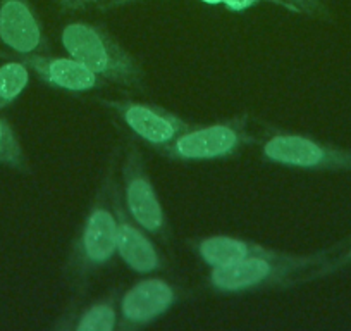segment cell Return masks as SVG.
<instances>
[{
    "label": "cell",
    "mask_w": 351,
    "mask_h": 331,
    "mask_svg": "<svg viewBox=\"0 0 351 331\" xmlns=\"http://www.w3.org/2000/svg\"><path fill=\"white\" fill-rule=\"evenodd\" d=\"M60 42L74 57L95 74L124 89L143 90V67L136 57L102 25L76 21L62 28Z\"/></svg>",
    "instance_id": "3"
},
{
    "label": "cell",
    "mask_w": 351,
    "mask_h": 331,
    "mask_svg": "<svg viewBox=\"0 0 351 331\" xmlns=\"http://www.w3.org/2000/svg\"><path fill=\"white\" fill-rule=\"evenodd\" d=\"M260 154L265 162L305 171H351V148L326 144L310 135L263 123Z\"/></svg>",
    "instance_id": "5"
},
{
    "label": "cell",
    "mask_w": 351,
    "mask_h": 331,
    "mask_svg": "<svg viewBox=\"0 0 351 331\" xmlns=\"http://www.w3.org/2000/svg\"><path fill=\"white\" fill-rule=\"evenodd\" d=\"M106 2L107 0H59V9L62 12H73L86 9L90 8V5L106 4Z\"/></svg>",
    "instance_id": "18"
},
{
    "label": "cell",
    "mask_w": 351,
    "mask_h": 331,
    "mask_svg": "<svg viewBox=\"0 0 351 331\" xmlns=\"http://www.w3.org/2000/svg\"><path fill=\"white\" fill-rule=\"evenodd\" d=\"M121 152L123 147L116 145L107 157L92 204L74 235L64 262L62 276L74 293L73 300H80L86 293L92 276L106 268L116 255L117 221L112 207V188L119 171Z\"/></svg>",
    "instance_id": "1"
},
{
    "label": "cell",
    "mask_w": 351,
    "mask_h": 331,
    "mask_svg": "<svg viewBox=\"0 0 351 331\" xmlns=\"http://www.w3.org/2000/svg\"><path fill=\"white\" fill-rule=\"evenodd\" d=\"M112 207L116 212L117 236H116V254L121 261L133 273L138 275H154L167 268V259L164 258L150 233L145 231L126 211L119 187V176L112 188Z\"/></svg>",
    "instance_id": "9"
},
{
    "label": "cell",
    "mask_w": 351,
    "mask_h": 331,
    "mask_svg": "<svg viewBox=\"0 0 351 331\" xmlns=\"http://www.w3.org/2000/svg\"><path fill=\"white\" fill-rule=\"evenodd\" d=\"M133 2H138V0H110V2H106V4H102V9L123 8V5L133 4Z\"/></svg>",
    "instance_id": "20"
},
{
    "label": "cell",
    "mask_w": 351,
    "mask_h": 331,
    "mask_svg": "<svg viewBox=\"0 0 351 331\" xmlns=\"http://www.w3.org/2000/svg\"><path fill=\"white\" fill-rule=\"evenodd\" d=\"M341 245L343 243H336L312 254L288 252L282 258H255L234 264L210 268L208 285L214 292L226 293V295L305 285L306 273L329 261L339 252Z\"/></svg>",
    "instance_id": "2"
},
{
    "label": "cell",
    "mask_w": 351,
    "mask_h": 331,
    "mask_svg": "<svg viewBox=\"0 0 351 331\" xmlns=\"http://www.w3.org/2000/svg\"><path fill=\"white\" fill-rule=\"evenodd\" d=\"M0 43L16 57L49 50V40L29 0H0Z\"/></svg>",
    "instance_id": "11"
},
{
    "label": "cell",
    "mask_w": 351,
    "mask_h": 331,
    "mask_svg": "<svg viewBox=\"0 0 351 331\" xmlns=\"http://www.w3.org/2000/svg\"><path fill=\"white\" fill-rule=\"evenodd\" d=\"M184 295V290L165 278L152 276L131 285L119 297L117 330L138 331L167 314Z\"/></svg>",
    "instance_id": "8"
},
{
    "label": "cell",
    "mask_w": 351,
    "mask_h": 331,
    "mask_svg": "<svg viewBox=\"0 0 351 331\" xmlns=\"http://www.w3.org/2000/svg\"><path fill=\"white\" fill-rule=\"evenodd\" d=\"M0 164L11 168L18 173H32L28 155L23 148L18 133L14 131L12 124L2 116H0Z\"/></svg>",
    "instance_id": "15"
},
{
    "label": "cell",
    "mask_w": 351,
    "mask_h": 331,
    "mask_svg": "<svg viewBox=\"0 0 351 331\" xmlns=\"http://www.w3.org/2000/svg\"><path fill=\"white\" fill-rule=\"evenodd\" d=\"M119 290H112L102 299L86 306L73 300L66 312L52 324L59 331H114L119 321Z\"/></svg>",
    "instance_id": "13"
},
{
    "label": "cell",
    "mask_w": 351,
    "mask_h": 331,
    "mask_svg": "<svg viewBox=\"0 0 351 331\" xmlns=\"http://www.w3.org/2000/svg\"><path fill=\"white\" fill-rule=\"evenodd\" d=\"M16 59H21L43 85L50 87V89L80 95V93L104 89L107 85L104 78H100L90 67L71 56L59 57L45 56V54H29V56H19Z\"/></svg>",
    "instance_id": "10"
},
{
    "label": "cell",
    "mask_w": 351,
    "mask_h": 331,
    "mask_svg": "<svg viewBox=\"0 0 351 331\" xmlns=\"http://www.w3.org/2000/svg\"><path fill=\"white\" fill-rule=\"evenodd\" d=\"M123 137L124 145L117 176H119L121 195L126 211L145 231L167 245L172 238V229L147 171L140 145L131 135H123Z\"/></svg>",
    "instance_id": "6"
},
{
    "label": "cell",
    "mask_w": 351,
    "mask_h": 331,
    "mask_svg": "<svg viewBox=\"0 0 351 331\" xmlns=\"http://www.w3.org/2000/svg\"><path fill=\"white\" fill-rule=\"evenodd\" d=\"M276 4L295 14H305L308 18H327L329 11L322 0H276Z\"/></svg>",
    "instance_id": "17"
},
{
    "label": "cell",
    "mask_w": 351,
    "mask_h": 331,
    "mask_svg": "<svg viewBox=\"0 0 351 331\" xmlns=\"http://www.w3.org/2000/svg\"><path fill=\"white\" fill-rule=\"evenodd\" d=\"M262 2H269V4H276V0H222V4L232 12H241L246 9L253 8L255 4H262Z\"/></svg>",
    "instance_id": "19"
},
{
    "label": "cell",
    "mask_w": 351,
    "mask_h": 331,
    "mask_svg": "<svg viewBox=\"0 0 351 331\" xmlns=\"http://www.w3.org/2000/svg\"><path fill=\"white\" fill-rule=\"evenodd\" d=\"M190 251L208 268L234 264V262L248 261L255 258H282L288 252L262 245L252 240L238 238L229 235H210L197 236L186 240Z\"/></svg>",
    "instance_id": "12"
},
{
    "label": "cell",
    "mask_w": 351,
    "mask_h": 331,
    "mask_svg": "<svg viewBox=\"0 0 351 331\" xmlns=\"http://www.w3.org/2000/svg\"><path fill=\"white\" fill-rule=\"evenodd\" d=\"M350 264H351V243L350 245H346V249H344L343 252L332 255V258H330L327 262H324L322 266H319V268H315V269H312V271L306 273L305 283L317 282V279H320V278H326V276L334 275V273L341 271V269H344L346 266H350Z\"/></svg>",
    "instance_id": "16"
},
{
    "label": "cell",
    "mask_w": 351,
    "mask_h": 331,
    "mask_svg": "<svg viewBox=\"0 0 351 331\" xmlns=\"http://www.w3.org/2000/svg\"><path fill=\"white\" fill-rule=\"evenodd\" d=\"M205 4H222V0H202Z\"/></svg>",
    "instance_id": "21"
},
{
    "label": "cell",
    "mask_w": 351,
    "mask_h": 331,
    "mask_svg": "<svg viewBox=\"0 0 351 331\" xmlns=\"http://www.w3.org/2000/svg\"><path fill=\"white\" fill-rule=\"evenodd\" d=\"M29 67L21 59L0 66V111L12 106L29 85Z\"/></svg>",
    "instance_id": "14"
},
{
    "label": "cell",
    "mask_w": 351,
    "mask_h": 331,
    "mask_svg": "<svg viewBox=\"0 0 351 331\" xmlns=\"http://www.w3.org/2000/svg\"><path fill=\"white\" fill-rule=\"evenodd\" d=\"M253 144L256 138L250 131V114L241 113L215 123H190L158 154L176 162L221 161L234 157Z\"/></svg>",
    "instance_id": "4"
},
{
    "label": "cell",
    "mask_w": 351,
    "mask_h": 331,
    "mask_svg": "<svg viewBox=\"0 0 351 331\" xmlns=\"http://www.w3.org/2000/svg\"><path fill=\"white\" fill-rule=\"evenodd\" d=\"M100 106L116 114L131 137L138 138L145 145L158 152L183 133L190 123L165 107L130 99H95Z\"/></svg>",
    "instance_id": "7"
}]
</instances>
